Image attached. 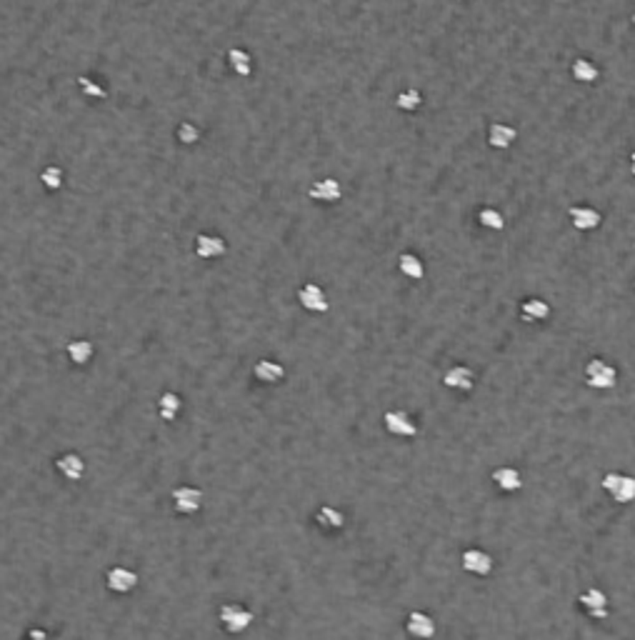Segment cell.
Listing matches in <instances>:
<instances>
[{"instance_id": "6da1fadb", "label": "cell", "mask_w": 635, "mask_h": 640, "mask_svg": "<svg viewBox=\"0 0 635 640\" xmlns=\"http://www.w3.org/2000/svg\"><path fill=\"white\" fill-rule=\"evenodd\" d=\"M585 383L595 391H610L618 383V371L613 365H608L605 360L593 358L585 365Z\"/></svg>"}, {"instance_id": "7a4b0ae2", "label": "cell", "mask_w": 635, "mask_h": 640, "mask_svg": "<svg viewBox=\"0 0 635 640\" xmlns=\"http://www.w3.org/2000/svg\"><path fill=\"white\" fill-rule=\"evenodd\" d=\"M603 490L613 498L615 503L625 505V503L635 500V478L625 476V473H608L603 478Z\"/></svg>"}, {"instance_id": "3957f363", "label": "cell", "mask_w": 635, "mask_h": 640, "mask_svg": "<svg viewBox=\"0 0 635 640\" xmlns=\"http://www.w3.org/2000/svg\"><path fill=\"white\" fill-rule=\"evenodd\" d=\"M220 623L228 633H243L253 623V613L238 603H225L220 608Z\"/></svg>"}, {"instance_id": "277c9868", "label": "cell", "mask_w": 635, "mask_h": 640, "mask_svg": "<svg viewBox=\"0 0 635 640\" xmlns=\"http://www.w3.org/2000/svg\"><path fill=\"white\" fill-rule=\"evenodd\" d=\"M383 425H386L388 433L395 435V438H413V435L418 433V425H415V420L410 418L405 410H388V413L383 415Z\"/></svg>"}, {"instance_id": "5b68a950", "label": "cell", "mask_w": 635, "mask_h": 640, "mask_svg": "<svg viewBox=\"0 0 635 640\" xmlns=\"http://www.w3.org/2000/svg\"><path fill=\"white\" fill-rule=\"evenodd\" d=\"M173 505L178 513L183 515H193L201 510L203 505V493L198 490V488H191V485H183V488H175L173 490Z\"/></svg>"}, {"instance_id": "8992f818", "label": "cell", "mask_w": 635, "mask_h": 640, "mask_svg": "<svg viewBox=\"0 0 635 640\" xmlns=\"http://www.w3.org/2000/svg\"><path fill=\"white\" fill-rule=\"evenodd\" d=\"M405 630L415 640H430L435 635V620L428 613H423V610H413L405 618Z\"/></svg>"}, {"instance_id": "52a82bcc", "label": "cell", "mask_w": 635, "mask_h": 640, "mask_svg": "<svg viewBox=\"0 0 635 640\" xmlns=\"http://www.w3.org/2000/svg\"><path fill=\"white\" fill-rule=\"evenodd\" d=\"M580 605H583V610H585L588 615H590V618H595V620H605L608 618V595H605L603 590H600V588H590V590H585L580 595Z\"/></svg>"}, {"instance_id": "ba28073f", "label": "cell", "mask_w": 635, "mask_h": 640, "mask_svg": "<svg viewBox=\"0 0 635 640\" xmlns=\"http://www.w3.org/2000/svg\"><path fill=\"white\" fill-rule=\"evenodd\" d=\"M298 301H300V305L305 308V310H313V313H325L328 310V298H325V291L320 286H315V283H305V286L298 291Z\"/></svg>"}, {"instance_id": "9c48e42d", "label": "cell", "mask_w": 635, "mask_h": 640, "mask_svg": "<svg viewBox=\"0 0 635 640\" xmlns=\"http://www.w3.org/2000/svg\"><path fill=\"white\" fill-rule=\"evenodd\" d=\"M461 563H463V571L471 573V576H488V573L493 571V558L488 556L485 551H481V548H471V551H466L461 556Z\"/></svg>"}, {"instance_id": "30bf717a", "label": "cell", "mask_w": 635, "mask_h": 640, "mask_svg": "<svg viewBox=\"0 0 635 640\" xmlns=\"http://www.w3.org/2000/svg\"><path fill=\"white\" fill-rule=\"evenodd\" d=\"M568 218H571L575 230H595V228L603 223L600 210H595V208H590V206H573L571 210H568Z\"/></svg>"}, {"instance_id": "8fae6325", "label": "cell", "mask_w": 635, "mask_h": 640, "mask_svg": "<svg viewBox=\"0 0 635 640\" xmlns=\"http://www.w3.org/2000/svg\"><path fill=\"white\" fill-rule=\"evenodd\" d=\"M308 196L320 203H338L343 198V188H340V183L335 178H323L308 188Z\"/></svg>"}, {"instance_id": "7c38bea8", "label": "cell", "mask_w": 635, "mask_h": 640, "mask_svg": "<svg viewBox=\"0 0 635 640\" xmlns=\"http://www.w3.org/2000/svg\"><path fill=\"white\" fill-rule=\"evenodd\" d=\"M473 383H476V376H473V371L466 368V365H453V368L443 376V386L450 388V391L468 393V391H473Z\"/></svg>"}, {"instance_id": "4fadbf2b", "label": "cell", "mask_w": 635, "mask_h": 640, "mask_svg": "<svg viewBox=\"0 0 635 640\" xmlns=\"http://www.w3.org/2000/svg\"><path fill=\"white\" fill-rule=\"evenodd\" d=\"M225 240L218 238V235H210V233H201L196 238V253L201 255V258L210 260V258H220V255H225Z\"/></svg>"}, {"instance_id": "5bb4252c", "label": "cell", "mask_w": 635, "mask_h": 640, "mask_svg": "<svg viewBox=\"0 0 635 640\" xmlns=\"http://www.w3.org/2000/svg\"><path fill=\"white\" fill-rule=\"evenodd\" d=\"M515 135H518V130H515L513 125H505V123H493V125L488 128V143H490V148H495V150L510 148Z\"/></svg>"}, {"instance_id": "9a60e30c", "label": "cell", "mask_w": 635, "mask_h": 640, "mask_svg": "<svg viewBox=\"0 0 635 640\" xmlns=\"http://www.w3.org/2000/svg\"><path fill=\"white\" fill-rule=\"evenodd\" d=\"M106 580L113 593H130L133 588L138 585V576L133 571H128V568H113V571H108Z\"/></svg>"}, {"instance_id": "2e32d148", "label": "cell", "mask_w": 635, "mask_h": 640, "mask_svg": "<svg viewBox=\"0 0 635 640\" xmlns=\"http://www.w3.org/2000/svg\"><path fill=\"white\" fill-rule=\"evenodd\" d=\"M253 376L258 378L260 383H268V386H276L286 378V368L276 360H258L253 368Z\"/></svg>"}, {"instance_id": "e0dca14e", "label": "cell", "mask_w": 635, "mask_h": 640, "mask_svg": "<svg viewBox=\"0 0 635 640\" xmlns=\"http://www.w3.org/2000/svg\"><path fill=\"white\" fill-rule=\"evenodd\" d=\"M493 483H495V485L500 488L503 493H518L520 488H523V478H520V473L515 471V468H510V466L495 468V471H493Z\"/></svg>"}, {"instance_id": "ac0fdd59", "label": "cell", "mask_w": 635, "mask_h": 640, "mask_svg": "<svg viewBox=\"0 0 635 640\" xmlns=\"http://www.w3.org/2000/svg\"><path fill=\"white\" fill-rule=\"evenodd\" d=\"M55 468L60 471V476L68 478V481H80V476L85 473V463L80 455L75 453H65L55 461Z\"/></svg>"}, {"instance_id": "d6986e66", "label": "cell", "mask_w": 635, "mask_h": 640, "mask_svg": "<svg viewBox=\"0 0 635 640\" xmlns=\"http://www.w3.org/2000/svg\"><path fill=\"white\" fill-rule=\"evenodd\" d=\"M520 315H523V320H530V323L546 320L551 315V305L546 301H540V298H530V301L520 303Z\"/></svg>"}, {"instance_id": "ffe728a7", "label": "cell", "mask_w": 635, "mask_h": 640, "mask_svg": "<svg viewBox=\"0 0 635 640\" xmlns=\"http://www.w3.org/2000/svg\"><path fill=\"white\" fill-rule=\"evenodd\" d=\"M315 520L320 523V528L325 530H340L345 525V515L340 510L330 508V505H320L315 513Z\"/></svg>"}, {"instance_id": "44dd1931", "label": "cell", "mask_w": 635, "mask_h": 640, "mask_svg": "<svg viewBox=\"0 0 635 640\" xmlns=\"http://www.w3.org/2000/svg\"><path fill=\"white\" fill-rule=\"evenodd\" d=\"M571 73H573V78H575L578 83H593V80H598L600 70H598V65L590 63V60L578 58V60H573Z\"/></svg>"}, {"instance_id": "7402d4cb", "label": "cell", "mask_w": 635, "mask_h": 640, "mask_svg": "<svg viewBox=\"0 0 635 640\" xmlns=\"http://www.w3.org/2000/svg\"><path fill=\"white\" fill-rule=\"evenodd\" d=\"M398 268H400L403 276L410 278V281H420V278L425 276L423 263H420V258L418 255H413V253H403L400 260H398Z\"/></svg>"}, {"instance_id": "603a6c76", "label": "cell", "mask_w": 635, "mask_h": 640, "mask_svg": "<svg viewBox=\"0 0 635 640\" xmlns=\"http://www.w3.org/2000/svg\"><path fill=\"white\" fill-rule=\"evenodd\" d=\"M68 358L73 360L75 365H85L90 358H93V353H96V348H93V343L90 340H70L68 343Z\"/></svg>"}, {"instance_id": "cb8c5ba5", "label": "cell", "mask_w": 635, "mask_h": 640, "mask_svg": "<svg viewBox=\"0 0 635 640\" xmlns=\"http://www.w3.org/2000/svg\"><path fill=\"white\" fill-rule=\"evenodd\" d=\"M228 65L233 73L238 75H250V70H253V60H250V53L243 48H230L228 50Z\"/></svg>"}, {"instance_id": "d4e9b609", "label": "cell", "mask_w": 635, "mask_h": 640, "mask_svg": "<svg viewBox=\"0 0 635 640\" xmlns=\"http://www.w3.org/2000/svg\"><path fill=\"white\" fill-rule=\"evenodd\" d=\"M180 408H183V400H180V395H175V393H163L158 400V410L160 415H163L165 420H175L180 413Z\"/></svg>"}, {"instance_id": "484cf974", "label": "cell", "mask_w": 635, "mask_h": 640, "mask_svg": "<svg viewBox=\"0 0 635 640\" xmlns=\"http://www.w3.org/2000/svg\"><path fill=\"white\" fill-rule=\"evenodd\" d=\"M478 223H481L483 228H488V230H503L505 218H503V213L495 210V208H481Z\"/></svg>"}, {"instance_id": "4316f807", "label": "cell", "mask_w": 635, "mask_h": 640, "mask_svg": "<svg viewBox=\"0 0 635 640\" xmlns=\"http://www.w3.org/2000/svg\"><path fill=\"white\" fill-rule=\"evenodd\" d=\"M420 103H423V96H420V90L410 88V90H400L395 98V106L400 111H418Z\"/></svg>"}, {"instance_id": "83f0119b", "label": "cell", "mask_w": 635, "mask_h": 640, "mask_svg": "<svg viewBox=\"0 0 635 640\" xmlns=\"http://www.w3.org/2000/svg\"><path fill=\"white\" fill-rule=\"evenodd\" d=\"M40 180L48 191H58V188L63 186V170H60L58 165H48V168L40 173Z\"/></svg>"}, {"instance_id": "f1b7e54d", "label": "cell", "mask_w": 635, "mask_h": 640, "mask_svg": "<svg viewBox=\"0 0 635 640\" xmlns=\"http://www.w3.org/2000/svg\"><path fill=\"white\" fill-rule=\"evenodd\" d=\"M178 140L183 145H196L201 140V130L193 123H180L178 125Z\"/></svg>"}, {"instance_id": "f546056e", "label": "cell", "mask_w": 635, "mask_h": 640, "mask_svg": "<svg viewBox=\"0 0 635 640\" xmlns=\"http://www.w3.org/2000/svg\"><path fill=\"white\" fill-rule=\"evenodd\" d=\"M78 85H80V90H83L85 96H90V98H106L108 96V90L103 88V85H98L96 80H90L88 75L78 78Z\"/></svg>"}, {"instance_id": "4dcf8cb0", "label": "cell", "mask_w": 635, "mask_h": 640, "mask_svg": "<svg viewBox=\"0 0 635 640\" xmlns=\"http://www.w3.org/2000/svg\"><path fill=\"white\" fill-rule=\"evenodd\" d=\"M630 173L635 175V150H633V153H630Z\"/></svg>"}, {"instance_id": "1f68e13d", "label": "cell", "mask_w": 635, "mask_h": 640, "mask_svg": "<svg viewBox=\"0 0 635 640\" xmlns=\"http://www.w3.org/2000/svg\"><path fill=\"white\" fill-rule=\"evenodd\" d=\"M633 23H635V13H633Z\"/></svg>"}]
</instances>
